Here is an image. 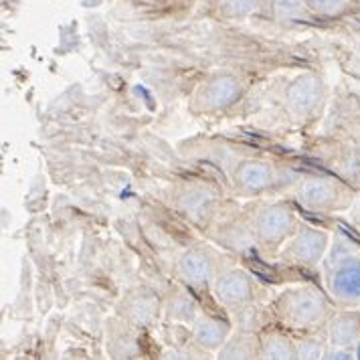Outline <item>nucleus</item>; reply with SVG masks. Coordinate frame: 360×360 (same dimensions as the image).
Here are the masks:
<instances>
[{"instance_id": "f257e3e1", "label": "nucleus", "mask_w": 360, "mask_h": 360, "mask_svg": "<svg viewBox=\"0 0 360 360\" xmlns=\"http://www.w3.org/2000/svg\"><path fill=\"white\" fill-rule=\"evenodd\" d=\"M330 304L316 285H292L276 295L271 314L281 326L295 334H311L326 322Z\"/></svg>"}, {"instance_id": "f03ea898", "label": "nucleus", "mask_w": 360, "mask_h": 360, "mask_svg": "<svg viewBox=\"0 0 360 360\" xmlns=\"http://www.w3.org/2000/svg\"><path fill=\"white\" fill-rule=\"evenodd\" d=\"M297 233V219L294 209L285 202H269L262 207L251 223V235L255 243L265 251H276L285 245Z\"/></svg>"}, {"instance_id": "7ed1b4c3", "label": "nucleus", "mask_w": 360, "mask_h": 360, "mask_svg": "<svg viewBox=\"0 0 360 360\" xmlns=\"http://www.w3.org/2000/svg\"><path fill=\"white\" fill-rule=\"evenodd\" d=\"M115 311L126 324L136 330H144L154 326L158 316H162V300L148 288H134L122 295Z\"/></svg>"}, {"instance_id": "20e7f679", "label": "nucleus", "mask_w": 360, "mask_h": 360, "mask_svg": "<svg viewBox=\"0 0 360 360\" xmlns=\"http://www.w3.org/2000/svg\"><path fill=\"white\" fill-rule=\"evenodd\" d=\"M211 290H213L214 300L227 310H235V308L255 302V281L251 278V274L241 267H231L225 271H219Z\"/></svg>"}, {"instance_id": "39448f33", "label": "nucleus", "mask_w": 360, "mask_h": 360, "mask_svg": "<svg viewBox=\"0 0 360 360\" xmlns=\"http://www.w3.org/2000/svg\"><path fill=\"white\" fill-rule=\"evenodd\" d=\"M241 94H243V85L239 83V79L229 73H221V75L211 77L198 89L193 108L202 114L225 112L235 101H239Z\"/></svg>"}, {"instance_id": "423d86ee", "label": "nucleus", "mask_w": 360, "mask_h": 360, "mask_svg": "<svg viewBox=\"0 0 360 360\" xmlns=\"http://www.w3.org/2000/svg\"><path fill=\"white\" fill-rule=\"evenodd\" d=\"M328 251V233L314 227L297 229L294 237L281 249V259L292 265L310 267L322 262Z\"/></svg>"}, {"instance_id": "0eeeda50", "label": "nucleus", "mask_w": 360, "mask_h": 360, "mask_svg": "<svg viewBox=\"0 0 360 360\" xmlns=\"http://www.w3.org/2000/svg\"><path fill=\"white\" fill-rule=\"evenodd\" d=\"M176 278L188 288H209L217 278L213 253L205 247H193L180 253L176 259Z\"/></svg>"}, {"instance_id": "6e6552de", "label": "nucleus", "mask_w": 360, "mask_h": 360, "mask_svg": "<svg viewBox=\"0 0 360 360\" xmlns=\"http://www.w3.org/2000/svg\"><path fill=\"white\" fill-rule=\"evenodd\" d=\"M276 182V168L259 158H245L235 166L233 186L239 195H262Z\"/></svg>"}, {"instance_id": "1a4fd4ad", "label": "nucleus", "mask_w": 360, "mask_h": 360, "mask_svg": "<svg viewBox=\"0 0 360 360\" xmlns=\"http://www.w3.org/2000/svg\"><path fill=\"white\" fill-rule=\"evenodd\" d=\"M324 99V85L316 75H300L285 89V108L294 117H308Z\"/></svg>"}, {"instance_id": "9d476101", "label": "nucleus", "mask_w": 360, "mask_h": 360, "mask_svg": "<svg viewBox=\"0 0 360 360\" xmlns=\"http://www.w3.org/2000/svg\"><path fill=\"white\" fill-rule=\"evenodd\" d=\"M235 328L225 318L200 311L195 324L191 326V340L207 354H217L233 336Z\"/></svg>"}, {"instance_id": "9b49d317", "label": "nucleus", "mask_w": 360, "mask_h": 360, "mask_svg": "<svg viewBox=\"0 0 360 360\" xmlns=\"http://www.w3.org/2000/svg\"><path fill=\"white\" fill-rule=\"evenodd\" d=\"M328 288L334 300L342 304L360 302V262L354 257H344L332 265Z\"/></svg>"}, {"instance_id": "f8f14e48", "label": "nucleus", "mask_w": 360, "mask_h": 360, "mask_svg": "<svg viewBox=\"0 0 360 360\" xmlns=\"http://www.w3.org/2000/svg\"><path fill=\"white\" fill-rule=\"evenodd\" d=\"M105 348L110 360H136L140 356V340L136 328L126 324L122 318H114L108 324Z\"/></svg>"}, {"instance_id": "ddd939ff", "label": "nucleus", "mask_w": 360, "mask_h": 360, "mask_svg": "<svg viewBox=\"0 0 360 360\" xmlns=\"http://www.w3.org/2000/svg\"><path fill=\"white\" fill-rule=\"evenodd\" d=\"M326 340L334 350H346L360 344V314L340 311L332 316L326 324Z\"/></svg>"}, {"instance_id": "4468645a", "label": "nucleus", "mask_w": 360, "mask_h": 360, "mask_svg": "<svg viewBox=\"0 0 360 360\" xmlns=\"http://www.w3.org/2000/svg\"><path fill=\"white\" fill-rule=\"evenodd\" d=\"M340 197V191H338V184L332 182V180L324 179H314L306 180L297 193V198L302 205H306L308 209L314 211H330L336 207Z\"/></svg>"}, {"instance_id": "2eb2a0df", "label": "nucleus", "mask_w": 360, "mask_h": 360, "mask_svg": "<svg viewBox=\"0 0 360 360\" xmlns=\"http://www.w3.org/2000/svg\"><path fill=\"white\" fill-rule=\"evenodd\" d=\"M162 316L168 322H176V324H195L200 308L198 302L188 294L184 288H176L162 300Z\"/></svg>"}, {"instance_id": "dca6fc26", "label": "nucleus", "mask_w": 360, "mask_h": 360, "mask_svg": "<svg viewBox=\"0 0 360 360\" xmlns=\"http://www.w3.org/2000/svg\"><path fill=\"white\" fill-rule=\"evenodd\" d=\"M259 360H295V340L283 330H265L259 336Z\"/></svg>"}, {"instance_id": "f3484780", "label": "nucleus", "mask_w": 360, "mask_h": 360, "mask_svg": "<svg viewBox=\"0 0 360 360\" xmlns=\"http://www.w3.org/2000/svg\"><path fill=\"white\" fill-rule=\"evenodd\" d=\"M214 195L211 188L207 186H191V188H184L182 195H179L176 202H179V209L182 213H186L191 219H207L211 214V209L214 205Z\"/></svg>"}, {"instance_id": "a211bd4d", "label": "nucleus", "mask_w": 360, "mask_h": 360, "mask_svg": "<svg viewBox=\"0 0 360 360\" xmlns=\"http://www.w3.org/2000/svg\"><path fill=\"white\" fill-rule=\"evenodd\" d=\"M214 360H259V336L233 332L225 346L214 354Z\"/></svg>"}, {"instance_id": "6ab92c4d", "label": "nucleus", "mask_w": 360, "mask_h": 360, "mask_svg": "<svg viewBox=\"0 0 360 360\" xmlns=\"http://www.w3.org/2000/svg\"><path fill=\"white\" fill-rule=\"evenodd\" d=\"M269 311L265 310L262 306H257L255 302L253 304H247L241 308H235L231 310L233 316V326L235 332H245V334H255V336H262L265 330H269Z\"/></svg>"}, {"instance_id": "aec40b11", "label": "nucleus", "mask_w": 360, "mask_h": 360, "mask_svg": "<svg viewBox=\"0 0 360 360\" xmlns=\"http://www.w3.org/2000/svg\"><path fill=\"white\" fill-rule=\"evenodd\" d=\"M326 354V340L322 336L302 334L295 340V360H324Z\"/></svg>"}, {"instance_id": "412c9836", "label": "nucleus", "mask_w": 360, "mask_h": 360, "mask_svg": "<svg viewBox=\"0 0 360 360\" xmlns=\"http://www.w3.org/2000/svg\"><path fill=\"white\" fill-rule=\"evenodd\" d=\"M271 8H274V17L278 20H294L306 15L308 2L306 0H274Z\"/></svg>"}, {"instance_id": "4be33fe9", "label": "nucleus", "mask_w": 360, "mask_h": 360, "mask_svg": "<svg viewBox=\"0 0 360 360\" xmlns=\"http://www.w3.org/2000/svg\"><path fill=\"white\" fill-rule=\"evenodd\" d=\"M205 354L200 348H197L195 344L193 346H172V348H166L162 354H160V360H205Z\"/></svg>"}, {"instance_id": "5701e85b", "label": "nucleus", "mask_w": 360, "mask_h": 360, "mask_svg": "<svg viewBox=\"0 0 360 360\" xmlns=\"http://www.w3.org/2000/svg\"><path fill=\"white\" fill-rule=\"evenodd\" d=\"M259 0H221V8L229 17H245L257 8Z\"/></svg>"}, {"instance_id": "b1692460", "label": "nucleus", "mask_w": 360, "mask_h": 360, "mask_svg": "<svg viewBox=\"0 0 360 360\" xmlns=\"http://www.w3.org/2000/svg\"><path fill=\"white\" fill-rule=\"evenodd\" d=\"M306 2L316 15L322 17H334L346 8V0H306Z\"/></svg>"}, {"instance_id": "393cba45", "label": "nucleus", "mask_w": 360, "mask_h": 360, "mask_svg": "<svg viewBox=\"0 0 360 360\" xmlns=\"http://www.w3.org/2000/svg\"><path fill=\"white\" fill-rule=\"evenodd\" d=\"M324 360H354V356L346 350H332V352H328Z\"/></svg>"}, {"instance_id": "a878e982", "label": "nucleus", "mask_w": 360, "mask_h": 360, "mask_svg": "<svg viewBox=\"0 0 360 360\" xmlns=\"http://www.w3.org/2000/svg\"><path fill=\"white\" fill-rule=\"evenodd\" d=\"M359 360H360V344H359Z\"/></svg>"}, {"instance_id": "bb28decb", "label": "nucleus", "mask_w": 360, "mask_h": 360, "mask_svg": "<svg viewBox=\"0 0 360 360\" xmlns=\"http://www.w3.org/2000/svg\"><path fill=\"white\" fill-rule=\"evenodd\" d=\"M271 2H274V0H271Z\"/></svg>"}]
</instances>
